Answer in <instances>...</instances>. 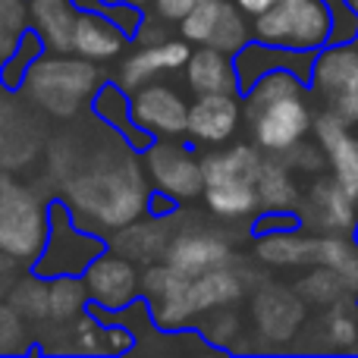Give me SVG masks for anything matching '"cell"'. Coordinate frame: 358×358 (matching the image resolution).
Returning a JSON list of instances; mask_svg holds the SVG:
<instances>
[{
  "instance_id": "1",
  "label": "cell",
  "mask_w": 358,
  "mask_h": 358,
  "mask_svg": "<svg viewBox=\"0 0 358 358\" xmlns=\"http://www.w3.org/2000/svg\"><path fill=\"white\" fill-rule=\"evenodd\" d=\"M63 198L82 227L107 236L148 210L151 185L136 148L120 138L117 148H98L63 182Z\"/></svg>"
},
{
  "instance_id": "2",
  "label": "cell",
  "mask_w": 358,
  "mask_h": 358,
  "mask_svg": "<svg viewBox=\"0 0 358 358\" xmlns=\"http://www.w3.org/2000/svg\"><path fill=\"white\" fill-rule=\"evenodd\" d=\"M315 104L305 79L289 69L261 76L242 92V123L261 155H286L311 136Z\"/></svg>"
},
{
  "instance_id": "3",
  "label": "cell",
  "mask_w": 358,
  "mask_h": 358,
  "mask_svg": "<svg viewBox=\"0 0 358 358\" xmlns=\"http://www.w3.org/2000/svg\"><path fill=\"white\" fill-rule=\"evenodd\" d=\"M22 88L35 107H41L48 117L69 120L94 98L101 88L98 63L73 54H41L29 66L22 79Z\"/></svg>"
},
{
  "instance_id": "4",
  "label": "cell",
  "mask_w": 358,
  "mask_h": 358,
  "mask_svg": "<svg viewBox=\"0 0 358 358\" xmlns=\"http://www.w3.org/2000/svg\"><path fill=\"white\" fill-rule=\"evenodd\" d=\"M305 88L315 110L358 126V41H330L315 50Z\"/></svg>"
},
{
  "instance_id": "5",
  "label": "cell",
  "mask_w": 358,
  "mask_h": 358,
  "mask_svg": "<svg viewBox=\"0 0 358 358\" xmlns=\"http://www.w3.org/2000/svg\"><path fill=\"white\" fill-rule=\"evenodd\" d=\"M334 19L324 0H277L271 10L252 19V38L289 50H321L330 44Z\"/></svg>"
},
{
  "instance_id": "6",
  "label": "cell",
  "mask_w": 358,
  "mask_h": 358,
  "mask_svg": "<svg viewBox=\"0 0 358 358\" xmlns=\"http://www.w3.org/2000/svg\"><path fill=\"white\" fill-rule=\"evenodd\" d=\"M48 239V210L29 185L0 176V252L35 264Z\"/></svg>"
},
{
  "instance_id": "7",
  "label": "cell",
  "mask_w": 358,
  "mask_h": 358,
  "mask_svg": "<svg viewBox=\"0 0 358 358\" xmlns=\"http://www.w3.org/2000/svg\"><path fill=\"white\" fill-rule=\"evenodd\" d=\"M107 248V239L92 229H85L66 204L48 208V239L41 255L35 258L31 271L41 277H60V273H79Z\"/></svg>"
},
{
  "instance_id": "8",
  "label": "cell",
  "mask_w": 358,
  "mask_h": 358,
  "mask_svg": "<svg viewBox=\"0 0 358 358\" xmlns=\"http://www.w3.org/2000/svg\"><path fill=\"white\" fill-rule=\"evenodd\" d=\"M142 167L151 189L173 198L176 204L201 198V157L179 138H151L142 148Z\"/></svg>"
},
{
  "instance_id": "9",
  "label": "cell",
  "mask_w": 358,
  "mask_h": 358,
  "mask_svg": "<svg viewBox=\"0 0 358 358\" xmlns=\"http://www.w3.org/2000/svg\"><path fill=\"white\" fill-rule=\"evenodd\" d=\"M88 289V302L94 305V311L101 315H120V311L132 308L138 296H142V271L136 261H129L126 255L104 248L92 264L82 271Z\"/></svg>"
},
{
  "instance_id": "10",
  "label": "cell",
  "mask_w": 358,
  "mask_h": 358,
  "mask_svg": "<svg viewBox=\"0 0 358 358\" xmlns=\"http://www.w3.org/2000/svg\"><path fill=\"white\" fill-rule=\"evenodd\" d=\"M132 123L151 138H182L189 120V101L170 82H145L129 92Z\"/></svg>"
},
{
  "instance_id": "11",
  "label": "cell",
  "mask_w": 358,
  "mask_h": 358,
  "mask_svg": "<svg viewBox=\"0 0 358 358\" xmlns=\"http://www.w3.org/2000/svg\"><path fill=\"white\" fill-rule=\"evenodd\" d=\"M189 280L192 277L179 273L167 261L145 264L142 271V296L151 308V321L167 334L189 327L195 321V311L189 302Z\"/></svg>"
},
{
  "instance_id": "12",
  "label": "cell",
  "mask_w": 358,
  "mask_h": 358,
  "mask_svg": "<svg viewBox=\"0 0 358 358\" xmlns=\"http://www.w3.org/2000/svg\"><path fill=\"white\" fill-rule=\"evenodd\" d=\"M299 223L311 233H346L358 227V204L334 176H315L308 189H302V201L296 208Z\"/></svg>"
},
{
  "instance_id": "13",
  "label": "cell",
  "mask_w": 358,
  "mask_h": 358,
  "mask_svg": "<svg viewBox=\"0 0 358 358\" xmlns=\"http://www.w3.org/2000/svg\"><path fill=\"white\" fill-rule=\"evenodd\" d=\"M242 126V94H195L189 101L185 138L201 148H220L233 142Z\"/></svg>"
},
{
  "instance_id": "14",
  "label": "cell",
  "mask_w": 358,
  "mask_h": 358,
  "mask_svg": "<svg viewBox=\"0 0 358 358\" xmlns=\"http://www.w3.org/2000/svg\"><path fill=\"white\" fill-rule=\"evenodd\" d=\"M311 138L321 145L327 170L358 204V132L352 123L334 117V113H315Z\"/></svg>"
},
{
  "instance_id": "15",
  "label": "cell",
  "mask_w": 358,
  "mask_h": 358,
  "mask_svg": "<svg viewBox=\"0 0 358 358\" xmlns=\"http://www.w3.org/2000/svg\"><path fill=\"white\" fill-rule=\"evenodd\" d=\"M164 261L170 267H176L179 273H185V277H198V273H208L214 267L233 264V248L217 229L192 227V229H176L170 236Z\"/></svg>"
},
{
  "instance_id": "16",
  "label": "cell",
  "mask_w": 358,
  "mask_h": 358,
  "mask_svg": "<svg viewBox=\"0 0 358 358\" xmlns=\"http://www.w3.org/2000/svg\"><path fill=\"white\" fill-rule=\"evenodd\" d=\"M189 54H192V44L182 35L164 38V41H155V44H138L132 54H126L120 60L117 85L123 92H136L138 85H145V82L157 79L164 73H179L185 66V60H189Z\"/></svg>"
},
{
  "instance_id": "17",
  "label": "cell",
  "mask_w": 358,
  "mask_h": 358,
  "mask_svg": "<svg viewBox=\"0 0 358 358\" xmlns=\"http://www.w3.org/2000/svg\"><path fill=\"white\" fill-rule=\"evenodd\" d=\"M315 54L308 50H289V48H277V44H264V41H248L245 48H239L233 54V66H236V79L239 88L245 92L252 82H258L261 76L277 73V69H289V73L308 79V69Z\"/></svg>"
},
{
  "instance_id": "18",
  "label": "cell",
  "mask_w": 358,
  "mask_h": 358,
  "mask_svg": "<svg viewBox=\"0 0 358 358\" xmlns=\"http://www.w3.org/2000/svg\"><path fill=\"white\" fill-rule=\"evenodd\" d=\"M126 35L117 22L104 16L98 10H85L82 6L76 13V25H73V54L85 57L92 63H110V60H120L126 50Z\"/></svg>"
},
{
  "instance_id": "19",
  "label": "cell",
  "mask_w": 358,
  "mask_h": 358,
  "mask_svg": "<svg viewBox=\"0 0 358 358\" xmlns=\"http://www.w3.org/2000/svg\"><path fill=\"white\" fill-rule=\"evenodd\" d=\"M255 321L258 334L271 340H289L305 324V299L283 286H267L255 296Z\"/></svg>"
},
{
  "instance_id": "20",
  "label": "cell",
  "mask_w": 358,
  "mask_h": 358,
  "mask_svg": "<svg viewBox=\"0 0 358 358\" xmlns=\"http://www.w3.org/2000/svg\"><path fill=\"white\" fill-rule=\"evenodd\" d=\"M182 73H185V88L192 94H242L233 57L217 48H208V44L192 50Z\"/></svg>"
},
{
  "instance_id": "21",
  "label": "cell",
  "mask_w": 358,
  "mask_h": 358,
  "mask_svg": "<svg viewBox=\"0 0 358 358\" xmlns=\"http://www.w3.org/2000/svg\"><path fill=\"white\" fill-rule=\"evenodd\" d=\"M170 236H173V229L167 227V220L151 214L148 220L138 217V220L120 227L117 233H110L107 248L126 255V258L136 261V264H155V261H164Z\"/></svg>"
},
{
  "instance_id": "22",
  "label": "cell",
  "mask_w": 358,
  "mask_h": 358,
  "mask_svg": "<svg viewBox=\"0 0 358 358\" xmlns=\"http://www.w3.org/2000/svg\"><path fill=\"white\" fill-rule=\"evenodd\" d=\"M255 258L267 267H315L317 233L311 236V229H305L302 223L292 229H280V233H264L258 236Z\"/></svg>"
},
{
  "instance_id": "23",
  "label": "cell",
  "mask_w": 358,
  "mask_h": 358,
  "mask_svg": "<svg viewBox=\"0 0 358 358\" xmlns=\"http://www.w3.org/2000/svg\"><path fill=\"white\" fill-rule=\"evenodd\" d=\"M29 3V25L41 38L44 50L73 54V25L79 6L73 0H25Z\"/></svg>"
},
{
  "instance_id": "24",
  "label": "cell",
  "mask_w": 358,
  "mask_h": 358,
  "mask_svg": "<svg viewBox=\"0 0 358 358\" xmlns=\"http://www.w3.org/2000/svg\"><path fill=\"white\" fill-rule=\"evenodd\" d=\"M255 192H258L261 210H296L299 201H302L299 173L280 155L261 157L258 176H255Z\"/></svg>"
},
{
  "instance_id": "25",
  "label": "cell",
  "mask_w": 358,
  "mask_h": 358,
  "mask_svg": "<svg viewBox=\"0 0 358 358\" xmlns=\"http://www.w3.org/2000/svg\"><path fill=\"white\" fill-rule=\"evenodd\" d=\"M261 151L252 142L229 145L220 151H208L201 157V182L217 185V182H255L261 167Z\"/></svg>"
},
{
  "instance_id": "26",
  "label": "cell",
  "mask_w": 358,
  "mask_h": 358,
  "mask_svg": "<svg viewBox=\"0 0 358 358\" xmlns=\"http://www.w3.org/2000/svg\"><path fill=\"white\" fill-rule=\"evenodd\" d=\"M242 292H245V283H242V277L229 264L214 267V271L198 273V277L189 280V302L195 317H204L214 308L236 305L242 299Z\"/></svg>"
},
{
  "instance_id": "27",
  "label": "cell",
  "mask_w": 358,
  "mask_h": 358,
  "mask_svg": "<svg viewBox=\"0 0 358 358\" xmlns=\"http://www.w3.org/2000/svg\"><path fill=\"white\" fill-rule=\"evenodd\" d=\"M92 110H94V117H98L101 123L110 126L117 136H123L136 151H142L145 145L151 142V136H145V132L132 123L129 92H123L117 82H107V85L101 82V88L94 92V98H92Z\"/></svg>"
},
{
  "instance_id": "28",
  "label": "cell",
  "mask_w": 358,
  "mask_h": 358,
  "mask_svg": "<svg viewBox=\"0 0 358 358\" xmlns=\"http://www.w3.org/2000/svg\"><path fill=\"white\" fill-rule=\"evenodd\" d=\"M204 208L220 220H252L261 210L255 182H217L201 189Z\"/></svg>"
},
{
  "instance_id": "29",
  "label": "cell",
  "mask_w": 358,
  "mask_h": 358,
  "mask_svg": "<svg viewBox=\"0 0 358 358\" xmlns=\"http://www.w3.org/2000/svg\"><path fill=\"white\" fill-rule=\"evenodd\" d=\"M88 305L85 280L79 273H60V277H48V321L50 324H66L79 317Z\"/></svg>"
},
{
  "instance_id": "30",
  "label": "cell",
  "mask_w": 358,
  "mask_h": 358,
  "mask_svg": "<svg viewBox=\"0 0 358 358\" xmlns=\"http://www.w3.org/2000/svg\"><path fill=\"white\" fill-rule=\"evenodd\" d=\"M327 349H358V302H336L324 308L321 317V334Z\"/></svg>"
},
{
  "instance_id": "31",
  "label": "cell",
  "mask_w": 358,
  "mask_h": 358,
  "mask_svg": "<svg viewBox=\"0 0 358 358\" xmlns=\"http://www.w3.org/2000/svg\"><path fill=\"white\" fill-rule=\"evenodd\" d=\"M296 292L305 299V302L317 305V308H330V305H336V302H349V299H355L352 292L346 289V283L340 280V273L330 271V267H324V264L311 267V271L299 280Z\"/></svg>"
},
{
  "instance_id": "32",
  "label": "cell",
  "mask_w": 358,
  "mask_h": 358,
  "mask_svg": "<svg viewBox=\"0 0 358 358\" xmlns=\"http://www.w3.org/2000/svg\"><path fill=\"white\" fill-rule=\"evenodd\" d=\"M6 299H10V305L25 321H35V324L48 321V277H41V273L19 277L13 283V289L6 292Z\"/></svg>"
},
{
  "instance_id": "33",
  "label": "cell",
  "mask_w": 358,
  "mask_h": 358,
  "mask_svg": "<svg viewBox=\"0 0 358 358\" xmlns=\"http://www.w3.org/2000/svg\"><path fill=\"white\" fill-rule=\"evenodd\" d=\"M44 54V44L41 38L35 35V31L25 29L22 35H19L16 48H13V54L6 57L3 63H0V82H3L6 88H19L25 79V73H29V66L38 60V57Z\"/></svg>"
},
{
  "instance_id": "34",
  "label": "cell",
  "mask_w": 358,
  "mask_h": 358,
  "mask_svg": "<svg viewBox=\"0 0 358 358\" xmlns=\"http://www.w3.org/2000/svg\"><path fill=\"white\" fill-rule=\"evenodd\" d=\"M25 25H29V3L25 0H0V63L13 54Z\"/></svg>"
},
{
  "instance_id": "35",
  "label": "cell",
  "mask_w": 358,
  "mask_h": 358,
  "mask_svg": "<svg viewBox=\"0 0 358 358\" xmlns=\"http://www.w3.org/2000/svg\"><path fill=\"white\" fill-rule=\"evenodd\" d=\"M280 157H283V161L289 164L299 176H317L321 170H327V161H324L321 145H317L311 136L305 138V142H299L296 148H289L286 155H280Z\"/></svg>"
},
{
  "instance_id": "36",
  "label": "cell",
  "mask_w": 358,
  "mask_h": 358,
  "mask_svg": "<svg viewBox=\"0 0 358 358\" xmlns=\"http://www.w3.org/2000/svg\"><path fill=\"white\" fill-rule=\"evenodd\" d=\"M239 315H236L233 305H227V308H214L208 311V321H204V336H208L214 346H229V340H233L236 334H239Z\"/></svg>"
},
{
  "instance_id": "37",
  "label": "cell",
  "mask_w": 358,
  "mask_h": 358,
  "mask_svg": "<svg viewBox=\"0 0 358 358\" xmlns=\"http://www.w3.org/2000/svg\"><path fill=\"white\" fill-rule=\"evenodd\" d=\"M25 349V317L13 305L0 302V352Z\"/></svg>"
},
{
  "instance_id": "38",
  "label": "cell",
  "mask_w": 358,
  "mask_h": 358,
  "mask_svg": "<svg viewBox=\"0 0 358 358\" xmlns=\"http://www.w3.org/2000/svg\"><path fill=\"white\" fill-rule=\"evenodd\" d=\"M324 6L330 10L334 19V31H330V41H355L358 38V13L346 0H324Z\"/></svg>"
},
{
  "instance_id": "39",
  "label": "cell",
  "mask_w": 358,
  "mask_h": 358,
  "mask_svg": "<svg viewBox=\"0 0 358 358\" xmlns=\"http://www.w3.org/2000/svg\"><path fill=\"white\" fill-rule=\"evenodd\" d=\"M195 3L198 0H151L148 10H151V16H157L161 22H167V25L176 22L179 25V19H182Z\"/></svg>"
},
{
  "instance_id": "40",
  "label": "cell",
  "mask_w": 358,
  "mask_h": 358,
  "mask_svg": "<svg viewBox=\"0 0 358 358\" xmlns=\"http://www.w3.org/2000/svg\"><path fill=\"white\" fill-rule=\"evenodd\" d=\"M19 261L13 258V255L0 252V299H6V292L13 289V283L19 280Z\"/></svg>"
},
{
  "instance_id": "41",
  "label": "cell",
  "mask_w": 358,
  "mask_h": 358,
  "mask_svg": "<svg viewBox=\"0 0 358 358\" xmlns=\"http://www.w3.org/2000/svg\"><path fill=\"white\" fill-rule=\"evenodd\" d=\"M233 3L239 6V10L245 13L248 19H255V16H261L264 10H271V6L277 3V0H233Z\"/></svg>"
},
{
  "instance_id": "42",
  "label": "cell",
  "mask_w": 358,
  "mask_h": 358,
  "mask_svg": "<svg viewBox=\"0 0 358 358\" xmlns=\"http://www.w3.org/2000/svg\"><path fill=\"white\" fill-rule=\"evenodd\" d=\"M129 3H136V6H142V10H148L151 0H129Z\"/></svg>"
},
{
  "instance_id": "43",
  "label": "cell",
  "mask_w": 358,
  "mask_h": 358,
  "mask_svg": "<svg viewBox=\"0 0 358 358\" xmlns=\"http://www.w3.org/2000/svg\"><path fill=\"white\" fill-rule=\"evenodd\" d=\"M346 3H349V6H352V10H355V13H358V0H346Z\"/></svg>"
},
{
  "instance_id": "44",
  "label": "cell",
  "mask_w": 358,
  "mask_h": 358,
  "mask_svg": "<svg viewBox=\"0 0 358 358\" xmlns=\"http://www.w3.org/2000/svg\"><path fill=\"white\" fill-rule=\"evenodd\" d=\"M352 239H355V242H358V227H355V233H352Z\"/></svg>"
},
{
  "instance_id": "45",
  "label": "cell",
  "mask_w": 358,
  "mask_h": 358,
  "mask_svg": "<svg viewBox=\"0 0 358 358\" xmlns=\"http://www.w3.org/2000/svg\"><path fill=\"white\" fill-rule=\"evenodd\" d=\"M355 41H358V38H355Z\"/></svg>"
}]
</instances>
